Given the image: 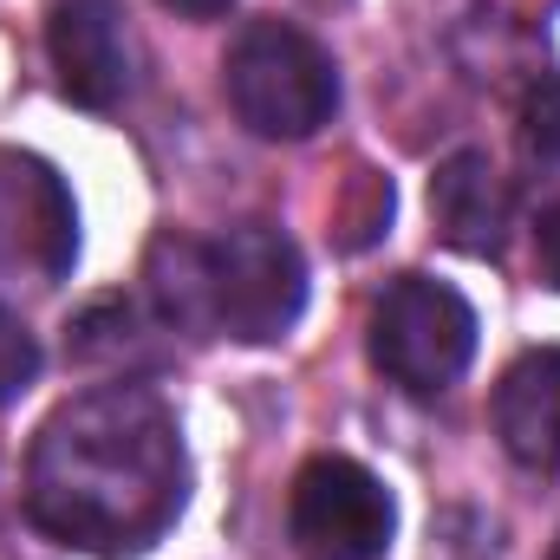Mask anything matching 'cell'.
I'll list each match as a JSON object with an SVG mask.
<instances>
[{
  "mask_svg": "<svg viewBox=\"0 0 560 560\" xmlns=\"http://www.w3.org/2000/svg\"><path fill=\"white\" fill-rule=\"evenodd\" d=\"M287 528L306 560H378L392 541V495L352 456H313L293 476Z\"/></svg>",
  "mask_w": 560,
  "mask_h": 560,
  "instance_id": "5",
  "label": "cell"
},
{
  "mask_svg": "<svg viewBox=\"0 0 560 560\" xmlns=\"http://www.w3.org/2000/svg\"><path fill=\"white\" fill-rule=\"evenodd\" d=\"M72 255H79V215L52 163L0 150V268L59 280L72 275Z\"/></svg>",
  "mask_w": 560,
  "mask_h": 560,
  "instance_id": "6",
  "label": "cell"
},
{
  "mask_svg": "<svg viewBox=\"0 0 560 560\" xmlns=\"http://www.w3.org/2000/svg\"><path fill=\"white\" fill-rule=\"evenodd\" d=\"M150 293L163 306V319L176 332H215V306H209V255L202 242L163 235L150 248Z\"/></svg>",
  "mask_w": 560,
  "mask_h": 560,
  "instance_id": "10",
  "label": "cell"
},
{
  "mask_svg": "<svg viewBox=\"0 0 560 560\" xmlns=\"http://www.w3.org/2000/svg\"><path fill=\"white\" fill-rule=\"evenodd\" d=\"M555 560H560V541H555Z\"/></svg>",
  "mask_w": 560,
  "mask_h": 560,
  "instance_id": "15",
  "label": "cell"
},
{
  "mask_svg": "<svg viewBox=\"0 0 560 560\" xmlns=\"http://www.w3.org/2000/svg\"><path fill=\"white\" fill-rule=\"evenodd\" d=\"M46 46H52V72L72 105L112 112L131 92V26L118 0H59Z\"/></svg>",
  "mask_w": 560,
  "mask_h": 560,
  "instance_id": "7",
  "label": "cell"
},
{
  "mask_svg": "<svg viewBox=\"0 0 560 560\" xmlns=\"http://www.w3.org/2000/svg\"><path fill=\"white\" fill-rule=\"evenodd\" d=\"M495 436L502 450L535 469V476H560V352H522L502 385H495Z\"/></svg>",
  "mask_w": 560,
  "mask_h": 560,
  "instance_id": "9",
  "label": "cell"
},
{
  "mask_svg": "<svg viewBox=\"0 0 560 560\" xmlns=\"http://www.w3.org/2000/svg\"><path fill=\"white\" fill-rule=\"evenodd\" d=\"M476 352V313L456 287L430 275H405L398 287H385L378 313H372V365L405 385V392H450L463 378Z\"/></svg>",
  "mask_w": 560,
  "mask_h": 560,
  "instance_id": "4",
  "label": "cell"
},
{
  "mask_svg": "<svg viewBox=\"0 0 560 560\" xmlns=\"http://www.w3.org/2000/svg\"><path fill=\"white\" fill-rule=\"evenodd\" d=\"M163 7H176V13H189V20H209V13H222L229 0H163Z\"/></svg>",
  "mask_w": 560,
  "mask_h": 560,
  "instance_id": "14",
  "label": "cell"
},
{
  "mask_svg": "<svg viewBox=\"0 0 560 560\" xmlns=\"http://www.w3.org/2000/svg\"><path fill=\"white\" fill-rule=\"evenodd\" d=\"M33 378H39V346H33V332L20 326V313L0 306V405H13Z\"/></svg>",
  "mask_w": 560,
  "mask_h": 560,
  "instance_id": "12",
  "label": "cell"
},
{
  "mask_svg": "<svg viewBox=\"0 0 560 560\" xmlns=\"http://www.w3.org/2000/svg\"><path fill=\"white\" fill-rule=\"evenodd\" d=\"M522 150L528 163L560 170V79H535L522 98Z\"/></svg>",
  "mask_w": 560,
  "mask_h": 560,
  "instance_id": "11",
  "label": "cell"
},
{
  "mask_svg": "<svg viewBox=\"0 0 560 560\" xmlns=\"http://www.w3.org/2000/svg\"><path fill=\"white\" fill-rule=\"evenodd\" d=\"M535 255H541V275L560 287V202L541 215V229H535Z\"/></svg>",
  "mask_w": 560,
  "mask_h": 560,
  "instance_id": "13",
  "label": "cell"
},
{
  "mask_svg": "<svg viewBox=\"0 0 560 560\" xmlns=\"http://www.w3.org/2000/svg\"><path fill=\"white\" fill-rule=\"evenodd\" d=\"M183 509V436L143 385H98L39 423L26 515L79 555H138Z\"/></svg>",
  "mask_w": 560,
  "mask_h": 560,
  "instance_id": "1",
  "label": "cell"
},
{
  "mask_svg": "<svg viewBox=\"0 0 560 560\" xmlns=\"http://www.w3.org/2000/svg\"><path fill=\"white\" fill-rule=\"evenodd\" d=\"M209 255V306H215V332L242 339V346H268L280 339L300 306H306V261L300 248L268 229V222H235L215 242H202Z\"/></svg>",
  "mask_w": 560,
  "mask_h": 560,
  "instance_id": "3",
  "label": "cell"
},
{
  "mask_svg": "<svg viewBox=\"0 0 560 560\" xmlns=\"http://www.w3.org/2000/svg\"><path fill=\"white\" fill-rule=\"evenodd\" d=\"M222 85L235 118L255 138L275 143H300L313 138L332 105H339V72L326 59V46L287 20H248L222 59Z\"/></svg>",
  "mask_w": 560,
  "mask_h": 560,
  "instance_id": "2",
  "label": "cell"
},
{
  "mask_svg": "<svg viewBox=\"0 0 560 560\" xmlns=\"http://www.w3.org/2000/svg\"><path fill=\"white\" fill-rule=\"evenodd\" d=\"M430 222L456 255H502L515 229V189L489 150H456L430 176Z\"/></svg>",
  "mask_w": 560,
  "mask_h": 560,
  "instance_id": "8",
  "label": "cell"
}]
</instances>
